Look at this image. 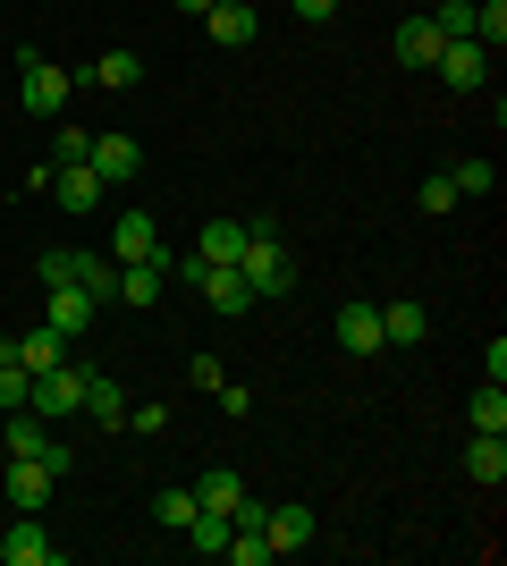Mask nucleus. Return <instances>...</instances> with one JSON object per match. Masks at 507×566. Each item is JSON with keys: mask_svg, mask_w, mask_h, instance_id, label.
<instances>
[{"mask_svg": "<svg viewBox=\"0 0 507 566\" xmlns=\"http://www.w3.org/2000/svg\"><path fill=\"white\" fill-rule=\"evenodd\" d=\"M68 94H76V69H51L43 51H18V111L68 118Z\"/></svg>", "mask_w": 507, "mask_h": 566, "instance_id": "f257e3e1", "label": "nucleus"}, {"mask_svg": "<svg viewBox=\"0 0 507 566\" xmlns=\"http://www.w3.org/2000/svg\"><path fill=\"white\" fill-rule=\"evenodd\" d=\"M9 457H43L51 473H68V465H76L68 440H51V423L34 415V406H18V415H9Z\"/></svg>", "mask_w": 507, "mask_h": 566, "instance_id": "f03ea898", "label": "nucleus"}, {"mask_svg": "<svg viewBox=\"0 0 507 566\" xmlns=\"http://www.w3.org/2000/svg\"><path fill=\"white\" fill-rule=\"evenodd\" d=\"M203 34H212L220 51H245L263 34V9H254V0H212V9H203Z\"/></svg>", "mask_w": 507, "mask_h": 566, "instance_id": "7ed1b4c3", "label": "nucleus"}, {"mask_svg": "<svg viewBox=\"0 0 507 566\" xmlns=\"http://www.w3.org/2000/svg\"><path fill=\"white\" fill-rule=\"evenodd\" d=\"M76 398H85V373H68V364H51V373H34V398H25V406H34L43 423H60V415H85Z\"/></svg>", "mask_w": 507, "mask_h": 566, "instance_id": "20e7f679", "label": "nucleus"}, {"mask_svg": "<svg viewBox=\"0 0 507 566\" xmlns=\"http://www.w3.org/2000/svg\"><path fill=\"white\" fill-rule=\"evenodd\" d=\"M432 69L448 76L457 94H483V85H490V51L474 43V34H457V43H440V60H432Z\"/></svg>", "mask_w": 507, "mask_h": 566, "instance_id": "39448f33", "label": "nucleus"}, {"mask_svg": "<svg viewBox=\"0 0 507 566\" xmlns=\"http://www.w3.org/2000/svg\"><path fill=\"white\" fill-rule=\"evenodd\" d=\"M51 491H60V473H51L43 457H9V507H18V516H43Z\"/></svg>", "mask_w": 507, "mask_h": 566, "instance_id": "423d86ee", "label": "nucleus"}, {"mask_svg": "<svg viewBox=\"0 0 507 566\" xmlns=\"http://www.w3.org/2000/svg\"><path fill=\"white\" fill-rule=\"evenodd\" d=\"M263 542H271V558L305 549V542H314V507H305V499H279V507L263 516Z\"/></svg>", "mask_w": 507, "mask_h": 566, "instance_id": "0eeeda50", "label": "nucleus"}, {"mask_svg": "<svg viewBox=\"0 0 507 566\" xmlns=\"http://www.w3.org/2000/svg\"><path fill=\"white\" fill-rule=\"evenodd\" d=\"M51 195H60V212H94L110 187L94 178V161H51Z\"/></svg>", "mask_w": 507, "mask_h": 566, "instance_id": "6e6552de", "label": "nucleus"}, {"mask_svg": "<svg viewBox=\"0 0 507 566\" xmlns=\"http://www.w3.org/2000/svg\"><path fill=\"white\" fill-rule=\"evenodd\" d=\"M85 161H94L102 187H127V178L145 169V144H136V136H94V153H85Z\"/></svg>", "mask_w": 507, "mask_h": 566, "instance_id": "1a4fd4ad", "label": "nucleus"}, {"mask_svg": "<svg viewBox=\"0 0 507 566\" xmlns=\"http://www.w3.org/2000/svg\"><path fill=\"white\" fill-rule=\"evenodd\" d=\"M338 347H347V355H381L389 347V338H381V305L347 296V305H338Z\"/></svg>", "mask_w": 507, "mask_h": 566, "instance_id": "9d476101", "label": "nucleus"}, {"mask_svg": "<svg viewBox=\"0 0 507 566\" xmlns=\"http://www.w3.org/2000/svg\"><path fill=\"white\" fill-rule=\"evenodd\" d=\"M0 566H60V542H51L34 516L9 524V542H0Z\"/></svg>", "mask_w": 507, "mask_h": 566, "instance_id": "9b49d317", "label": "nucleus"}, {"mask_svg": "<svg viewBox=\"0 0 507 566\" xmlns=\"http://www.w3.org/2000/svg\"><path fill=\"white\" fill-rule=\"evenodd\" d=\"M152 254H169L161 237H152V212H119L110 220V262H152Z\"/></svg>", "mask_w": 507, "mask_h": 566, "instance_id": "f8f14e48", "label": "nucleus"}, {"mask_svg": "<svg viewBox=\"0 0 507 566\" xmlns=\"http://www.w3.org/2000/svg\"><path fill=\"white\" fill-rule=\"evenodd\" d=\"M465 473H474L483 491H499L507 482V431H474V440H465Z\"/></svg>", "mask_w": 507, "mask_h": 566, "instance_id": "ddd939ff", "label": "nucleus"}, {"mask_svg": "<svg viewBox=\"0 0 507 566\" xmlns=\"http://www.w3.org/2000/svg\"><path fill=\"white\" fill-rule=\"evenodd\" d=\"M43 296H51V313H43V322H51V331H60V338H76V331H94V296H85V287H43Z\"/></svg>", "mask_w": 507, "mask_h": 566, "instance_id": "4468645a", "label": "nucleus"}, {"mask_svg": "<svg viewBox=\"0 0 507 566\" xmlns=\"http://www.w3.org/2000/svg\"><path fill=\"white\" fill-rule=\"evenodd\" d=\"M440 43H448V34H440V25H432V9L398 25V60H406V69H432V60H440Z\"/></svg>", "mask_w": 507, "mask_h": 566, "instance_id": "2eb2a0df", "label": "nucleus"}, {"mask_svg": "<svg viewBox=\"0 0 507 566\" xmlns=\"http://www.w3.org/2000/svg\"><path fill=\"white\" fill-rule=\"evenodd\" d=\"M161 280H169V254H152V262H119V305H152V296H161Z\"/></svg>", "mask_w": 507, "mask_h": 566, "instance_id": "dca6fc26", "label": "nucleus"}, {"mask_svg": "<svg viewBox=\"0 0 507 566\" xmlns=\"http://www.w3.org/2000/svg\"><path fill=\"white\" fill-rule=\"evenodd\" d=\"M85 76H94V85H110V94H136V85H145V60H136V51H102V60H94V69H85Z\"/></svg>", "mask_w": 507, "mask_h": 566, "instance_id": "f3484780", "label": "nucleus"}, {"mask_svg": "<svg viewBox=\"0 0 507 566\" xmlns=\"http://www.w3.org/2000/svg\"><path fill=\"white\" fill-rule=\"evenodd\" d=\"M76 406H85L94 423H127V389L110 373H85V398H76Z\"/></svg>", "mask_w": 507, "mask_h": 566, "instance_id": "a211bd4d", "label": "nucleus"}, {"mask_svg": "<svg viewBox=\"0 0 507 566\" xmlns=\"http://www.w3.org/2000/svg\"><path fill=\"white\" fill-rule=\"evenodd\" d=\"M194 254L237 271V254H245V220H203V245H194Z\"/></svg>", "mask_w": 507, "mask_h": 566, "instance_id": "6ab92c4d", "label": "nucleus"}, {"mask_svg": "<svg viewBox=\"0 0 507 566\" xmlns=\"http://www.w3.org/2000/svg\"><path fill=\"white\" fill-rule=\"evenodd\" d=\"M381 338H389V347H423V305H406V296L381 305Z\"/></svg>", "mask_w": 507, "mask_h": 566, "instance_id": "aec40b11", "label": "nucleus"}, {"mask_svg": "<svg viewBox=\"0 0 507 566\" xmlns=\"http://www.w3.org/2000/svg\"><path fill=\"white\" fill-rule=\"evenodd\" d=\"M60 355H68V338L51 331V322H43V331H25V338H18V364H25V373H51Z\"/></svg>", "mask_w": 507, "mask_h": 566, "instance_id": "412c9836", "label": "nucleus"}, {"mask_svg": "<svg viewBox=\"0 0 507 566\" xmlns=\"http://www.w3.org/2000/svg\"><path fill=\"white\" fill-rule=\"evenodd\" d=\"M34 280H43V287H76V280H85V254H76V245H51V254L34 262Z\"/></svg>", "mask_w": 507, "mask_h": 566, "instance_id": "4be33fe9", "label": "nucleus"}, {"mask_svg": "<svg viewBox=\"0 0 507 566\" xmlns=\"http://www.w3.org/2000/svg\"><path fill=\"white\" fill-rule=\"evenodd\" d=\"M448 187H457V203H483V195L499 187V169H490V161H457V169H448Z\"/></svg>", "mask_w": 507, "mask_h": 566, "instance_id": "5701e85b", "label": "nucleus"}, {"mask_svg": "<svg viewBox=\"0 0 507 566\" xmlns=\"http://www.w3.org/2000/svg\"><path fill=\"white\" fill-rule=\"evenodd\" d=\"M194 507H203V499H194V482H178V491H161V499H152V516H161L169 533H187V524H194Z\"/></svg>", "mask_w": 507, "mask_h": 566, "instance_id": "b1692460", "label": "nucleus"}, {"mask_svg": "<svg viewBox=\"0 0 507 566\" xmlns=\"http://www.w3.org/2000/svg\"><path fill=\"white\" fill-rule=\"evenodd\" d=\"M220 542H229V516H220V507H194V524H187V549L220 558Z\"/></svg>", "mask_w": 507, "mask_h": 566, "instance_id": "393cba45", "label": "nucleus"}, {"mask_svg": "<svg viewBox=\"0 0 507 566\" xmlns=\"http://www.w3.org/2000/svg\"><path fill=\"white\" fill-rule=\"evenodd\" d=\"M465 415H474V431H507V389H499V380H483Z\"/></svg>", "mask_w": 507, "mask_h": 566, "instance_id": "a878e982", "label": "nucleus"}, {"mask_svg": "<svg viewBox=\"0 0 507 566\" xmlns=\"http://www.w3.org/2000/svg\"><path fill=\"white\" fill-rule=\"evenodd\" d=\"M220 558H229V566H271V542H263V533H245V524H229Z\"/></svg>", "mask_w": 507, "mask_h": 566, "instance_id": "bb28decb", "label": "nucleus"}, {"mask_svg": "<svg viewBox=\"0 0 507 566\" xmlns=\"http://www.w3.org/2000/svg\"><path fill=\"white\" fill-rule=\"evenodd\" d=\"M194 499L229 516V507H237V499H245V482H237V473H229V465H220V473H203V482H194Z\"/></svg>", "mask_w": 507, "mask_h": 566, "instance_id": "cd10ccee", "label": "nucleus"}, {"mask_svg": "<svg viewBox=\"0 0 507 566\" xmlns=\"http://www.w3.org/2000/svg\"><path fill=\"white\" fill-rule=\"evenodd\" d=\"M474 43H483V51L507 43V0H474Z\"/></svg>", "mask_w": 507, "mask_h": 566, "instance_id": "c85d7f7f", "label": "nucleus"}, {"mask_svg": "<svg viewBox=\"0 0 507 566\" xmlns=\"http://www.w3.org/2000/svg\"><path fill=\"white\" fill-rule=\"evenodd\" d=\"M76 287H85L94 305H119V262H94V254H85V280H76Z\"/></svg>", "mask_w": 507, "mask_h": 566, "instance_id": "c756f323", "label": "nucleus"}, {"mask_svg": "<svg viewBox=\"0 0 507 566\" xmlns=\"http://www.w3.org/2000/svg\"><path fill=\"white\" fill-rule=\"evenodd\" d=\"M25 398H34V373H25L18 355H0V406H9V415H18Z\"/></svg>", "mask_w": 507, "mask_h": 566, "instance_id": "7c9ffc66", "label": "nucleus"}, {"mask_svg": "<svg viewBox=\"0 0 507 566\" xmlns=\"http://www.w3.org/2000/svg\"><path fill=\"white\" fill-rule=\"evenodd\" d=\"M85 153H94V136L68 127V118H51V161H85Z\"/></svg>", "mask_w": 507, "mask_h": 566, "instance_id": "2f4dec72", "label": "nucleus"}, {"mask_svg": "<svg viewBox=\"0 0 507 566\" xmlns=\"http://www.w3.org/2000/svg\"><path fill=\"white\" fill-rule=\"evenodd\" d=\"M432 25L448 34V43H457V34H474V0H440V9H432Z\"/></svg>", "mask_w": 507, "mask_h": 566, "instance_id": "473e14b6", "label": "nucleus"}, {"mask_svg": "<svg viewBox=\"0 0 507 566\" xmlns=\"http://www.w3.org/2000/svg\"><path fill=\"white\" fill-rule=\"evenodd\" d=\"M423 212H457V187H448V169H440V178H423Z\"/></svg>", "mask_w": 507, "mask_h": 566, "instance_id": "72a5a7b5", "label": "nucleus"}, {"mask_svg": "<svg viewBox=\"0 0 507 566\" xmlns=\"http://www.w3.org/2000/svg\"><path fill=\"white\" fill-rule=\"evenodd\" d=\"M127 431H145V440H152V431H169V406H127Z\"/></svg>", "mask_w": 507, "mask_h": 566, "instance_id": "f704fd0d", "label": "nucleus"}, {"mask_svg": "<svg viewBox=\"0 0 507 566\" xmlns=\"http://www.w3.org/2000/svg\"><path fill=\"white\" fill-rule=\"evenodd\" d=\"M220 415H254V389H245V380H220Z\"/></svg>", "mask_w": 507, "mask_h": 566, "instance_id": "c9c22d12", "label": "nucleus"}, {"mask_svg": "<svg viewBox=\"0 0 507 566\" xmlns=\"http://www.w3.org/2000/svg\"><path fill=\"white\" fill-rule=\"evenodd\" d=\"M288 9H296L305 25H330V18H338V0H288Z\"/></svg>", "mask_w": 507, "mask_h": 566, "instance_id": "e433bc0d", "label": "nucleus"}, {"mask_svg": "<svg viewBox=\"0 0 507 566\" xmlns=\"http://www.w3.org/2000/svg\"><path fill=\"white\" fill-rule=\"evenodd\" d=\"M169 9H187V18H203V9H212V0H169Z\"/></svg>", "mask_w": 507, "mask_h": 566, "instance_id": "4c0bfd02", "label": "nucleus"}]
</instances>
